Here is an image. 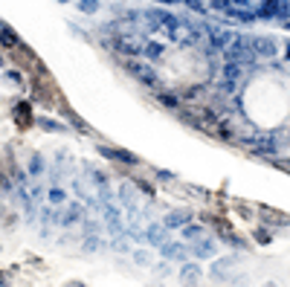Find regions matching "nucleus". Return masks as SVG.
<instances>
[{"instance_id": "0eeeda50", "label": "nucleus", "mask_w": 290, "mask_h": 287, "mask_svg": "<svg viewBox=\"0 0 290 287\" xmlns=\"http://www.w3.org/2000/svg\"><path fill=\"white\" fill-rule=\"evenodd\" d=\"M183 281H186V284H195V281H197V270H195V267H186V270H183Z\"/></svg>"}, {"instance_id": "423d86ee", "label": "nucleus", "mask_w": 290, "mask_h": 287, "mask_svg": "<svg viewBox=\"0 0 290 287\" xmlns=\"http://www.w3.org/2000/svg\"><path fill=\"white\" fill-rule=\"evenodd\" d=\"M186 220H189V212H174V215L165 218V223H168V226H177V223H186Z\"/></svg>"}, {"instance_id": "9d476101", "label": "nucleus", "mask_w": 290, "mask_h": 287, "mask_svg": "<svg viewBox=\"0 0 290 287\" xmlns=\"http://www.w3.org/2000/svg\"><path fill=\"white\" fill-rule=\"evenodd\" d=\"M264 287H276V284H264Z\"/></svg>"}, {"instance_id": "7ed1b4c3", "label": "nucleus", "mask_w": 290, "mask_h": 287, "mask_svg": "<svg viewBox=\"0 0 290 287\" xmlns=\"http://www.w3.org/2000/svg\"><path fill=\"white\" fill-rule=\"evenodd\" d=\"M110 46H113L116 52H122V55H137L139 49H142V44L134 41V38H113V44Z\"/></svg>"}, {"instance_id": "39448f33", "label": "nucleus", "mask_w": 290, "mask_h": 287, "mask_svg": "<svg viewBox=\"0 0 290 287\" xmlns=\"http://www.w3.org/2000/svg\"><path fill=\"white\" fill-rule=\"evenodd\" d=\"M195 253H197V255H203V258H212V255H215V244H212V241H200Z\"/></svg>"}, {"instance_id": "1a4fd4ad", "label": "nucleus", "mask_w": 290, "mask_h": 287, "mask_svg": "<svg viewBox=\"0 0 290 287\" xmlns=\"http://www.w3.org/2000/svg\"><path fill=\"white\" fill-rule=\"evenodd\" d=\"M67 287H84V284H67Z\"/></svg>"}, {"instance_id": "20e7f679", "label": "nucleus", "mask_w": 290, "mask_h": 287, "mask_svg": "<svg viewBox=\"0 0 290 287\" xmlns=\"http://www.w3.org/2000/svg\"><path fill=\"white\" fill-rule=\"evenodd\" d=\"M15 119H18L23 128L29 125V122H32V116H29V104H18V107H15Z\"/></svg>"}, {"instance_id": "6e6552de", "label": "nucleus", "mask_w": 290, "mask_h": 287, "mask_svg": "<svg viewBox=\"0 0 290 287\" xmlns=\"http://www.w3.org/2000/svg\"><path fill=\"white\" fill-rule=\"evenodd\" d=\"M255 241L267 244V241H270V232H267V229H255Z\"/></svg>"}, {"instance_id": "f257e3e1", "label": "nucleus", "mask_w": 290, "mask_h": 287, "mask_svg": "<svg viewBox=\"0 0 290 287\" xmlns=\"http://www.w3.org/2000/svg\"><path fill=\"white\" fill-rule=\"evenodd\" d=\"M125 70L134 76V79L145 81L148 87H160V84H157V76H154V70H151V64H145V61H134V58H131V61L125 64Z\"/></svg>"}, {"instance_id": "f03ea898", "label": "nucleus", "mask_w": 290, "mask_h": 287, "mask_svg": "<svg viewBox=\"0 0 290 287\" xmlns=\"http://www.w3.org/2000/svg\"><path fill=\"white\" fill-rule=\"evenodd\" d=\"M250 49L255 52V58H273L278 52V44L273 38H253V41H247Z\"/></svg>"}]
</instances>
